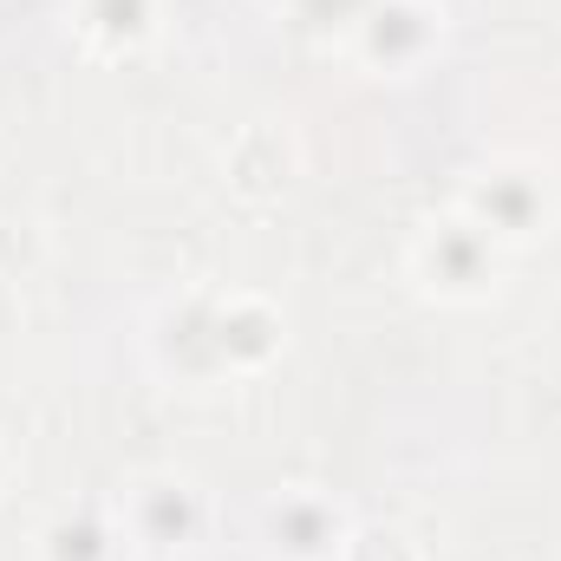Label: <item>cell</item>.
<instances>
[{
    "instance_id": "cell-9",
    "label": "cell",
    "mask_w": 561,
    "mask_h": 561,
    "mask_svg": "<svg viewBox=\"0 0 561 561\" xmlns=\"http://www.w3.org/2000/svg\"><path fill=\"white\" fill-rule=\"evenodd\" d=\"M313 13H340V7H353V0H307Z\"/></svg>"
},
{
    "instance_id": "cell-4",
    "label": "cell",
    "mask_w": 561,
    "mask_h": 561,
    "mask_svg": "<svg viewBox=\"0 0 561 561\" xmlns=\"http://www.w3.org/2000/svg\"><path fill=\"white\" fill-rule=\"evenodd\" d=\"M470 203H477V216H483L490 229H503V236H523V229L542 216V190H536L523 170H496V176H483Z\"/></svg>"
},
{
    "instance_id": "cell-3",
    "label": "cell",
    "mask_w": 561,
    "mask_h": 561,
    "mask_svg": "<svg viewBox=\"0 0 561 561\" xmlns=\"http://www.w3.org/2000/svg\"><path fill=\"white\" fill-rule=\"evenodd\" d=\"M431 46V13L419 0H373L366 13V53L386 59V66H405Z\"/></svg>"
},
{
    "instance_id": "cell-2",
    "label": "cell",
    "mask_w": 561,
    "mask_h": 561,
    "mask_svg": "<svg viewBox=\"0 0 561 561\" xmlns=\"http://www.w3.org/2000/svg\"><path fill=\"white\" fill-rule=\"evenodd\" d=\"M424 268L437 287H483L490 280V236L477 222H444L424 242Z\"/></svg>"
},
{
    "instance_id": "cell-7",
    "label": "cell",
    "mask_w": 561,
    "mask_h": 561,
    "mask_svg": "<svg viewBox=\"0 0 561 561\" xmlns=\"http://www.w3.org/2000/svg\"><path fill=\"white\" fill-rule=\"evenodd\" d=\"M112 556V536L99 523H59L46 536V561H105Z\"/></svg>"
},
{
    "instance_id": "cell-8",
    "label": "cell",
    "mask_w": 561,
    "mask_h": 561,
    "mask_svg": "<svg viewBox=\"0 0 561 561\" xmlns=\"http://www.w3.org/2000/svg\"><path fill=\"white\" fill-rule=\"evenodd\" d=\"M85 20L105 39H138L144 20H150V0H85Z\"/></svg>"
},
{
    "instance_id": "cell-1",
    "label": "cell",
    "mask_w": 561,
    "mask_h": 561,
    "mask_svg": "<svg viewBox=\"0 0 561 561\" xmlns=\"http://www.w3.org/2000/svg\"><path fill=\"white\" fill-rule=\"evenodd\" d=\"M268 536H275V549L287 561H320L340 549V510L307 496V490H294V496H280L268 510Z\"/></svg>"
},
{
    "instance_id": "cell-5",
    "label": "cell",
    "mask_w": 561,
    "mask_h": 561,
    "mask_svg": "<svg viewBox=\"0 0 561 561\" xmlns=\"http://www.w3.org/2000/svg\"><path fill=\"white\" fill-rule=\"evenodd\" d=\"M190 529H196L190 490H183V483H144L138 490V536L144 542L170 549V542H190Z\"/></svg>"
},
{
    "instance_id": "cell-6",
    "label": "cell",
    "mask_w": 561,
    "mask_h": 561,
    "mask_svg": "<svg viewBox=\"0 0 561 561\" xmlns=\"http://www.w3.org/2000/svg\"><path fill=\"white\" fill-rule=\"evenodd\" d=\"M268 346H275V320L262 307L236 300V307L216 313V359H262Z\"/></svg>"
}]
</instances>
